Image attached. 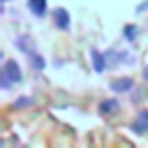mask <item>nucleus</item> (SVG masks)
I'll use <instances>...</instances> for the list:
<instances>
[{"instance_id":"12","label":"nucleus","mask_w":148,"mask_h":148,"mask_svg":"<svg viewBox=\"0 0 148 148\" xmlns=\"http://www.w3.org/2000/svg\"><path fill=\"white\" fill-rule=\"evenodd\" d=\"M146 9H148V0H143V2L136 7V12H146Z\"/></svg>"},{"instance_id":"6","label":"nucleus","mask_w":148,"mask_h":148,"mask_svg":"<svg viewBox=\"0 0 148 148\" xmlns=\"http://www.w3.org/2000/svg\"><path fill=\"white\" fill-rule=\"evenodd\" d=\"M97 111H99V116H111V113H116V111H118V99H116V97L102 99L99 106H97Z\"/></svg>"},{"instance_id":"13","label":"nucleus","mask_w":148,"mask_h":148,"mask_svg":"<svg viewBox=\"0 0 148 148\" xmlns=\"http://www.w3.org/2000/svg\"><path fill=\"white\" fill-rule=\"evenodd\" d=\"M143 79H146V81H148V67H146V69H143Z\"/></svg>"},{"instance_id":"7","label":"nucleus","mask_w":148,"mask_h":148,"mask_svg":"<svg viewBox=\"0 0 148 148\" xmlns=\"http://www.w3.org/2000/svg\"><path fill=\"white\" fill-rule=\"evenodd\" d=\"M16 46H18V51H23L25 56H32V53H35V51H32V39H30V35L16 37Z\"/></svg>"},{"instance_id":"4","label":"nucleus","mask_w":148,"mask_h":148,"mask_svg":"<svg viewBox=\"0 0 148 148\" xmlns=\"http://www.w3.org/2000/svg\"><path fill=\"white\" fill-rule=\"evenodd\" d=\"M109 88H111V92H130L134 88V81L130 76H120V79H113L109 83Z\"/></svg>"},{"instance_id":"11","label":"nucleus","mask_w":148,"mask_h":148,"mask_svg":"<svg viewBox=\"0 0 148 148\" xmlns=\"http://www.w3.org/2000/svg\"><path fill=\"white\" fill-rule=\"evenodd\" d=\"M32 97H18V99H14V109H25V106H32Z\"/></svg>"},{"instance_id":"8","label":"nucleus","mask_w":148,"mask_h":148,"mask_svg":"<svg viewBox=\"0 0 148 148\" xmlns=\"http://www.w3.org/2000/svg\"><path fill=\"white\" fill-rule=\"evenodd\" d=\"M28 9H30L37 18H42V16L46 14V0H28Z\"/></svg>"},{"instance_id":"14","label":"nucleus","mask_w":148,"mask_h":148,"mask_svg":"<svg viewBox=\"0 0 148 148\" xmlns=\"http://www.w3.org/2000/svg\"><path fill=\"white\" fill-rule=\"evenodd\" d=\"M0 2H7V0H0Z\"/></svg>"},{"instance_id":"3","label":"nucleus","mask_w":148,"mask_h":148,"mask_svg":"<svg viewBox=\"0 0 148 148\" xmlns=\"http://www.w3.org/2000/svg\"><path fill=\"white\" fill-rule=\"evenodd\" d=\"M90 60H92V69H95L97 74H102V72L109 67L106 53H102V51H97V49H92V51H90Z\"/></svg>"},{"instance_id":"10","label":"nucleus","mask_w":148,"mask_h":148,"mask_svg":"<svg viewBox=\"0 0 148 148\" xmlns=\"http://www.w3.org/2000/svg\"><path fill=\"white\" fill-rule=\"evenodd\" d=\"M123 37H125L127 42H134V37H136V25H125V28H123Z\"/></svg>"},{"instance_id":"2","label":"nucleus","mask_w":148,"mask_h":148,"mask_svg":"<svg viewBox=\"0 0 148 148\" xmlns=\"http://www.w3.org/2000/svg\"><path fill=\"white\" fill-rule=\"evenodd\" d=\"M2 72L12 79V83H21L23 81V74H21V67H18V62L16 60H5V65H2Z\"/></svg>"},{"instance_id":"5","label":"nucleus","mask_w":148,"mask_h":148,"mask_svg":"<svg viewBox=\"0 0 148 148\" xmlns=\"http://www.w3.org/2000/svg\"><path fill=\"white\" fill-rule=\"evenodd\" d=\"M132 132L134 134H148V111H139L134 123H132Z\"/></svg>"},{"instance_id":"1","label":"nucleus","mask_w":148,"mask_h":148,"mask_svg":"<svg viewBox=\"0 0 148 148\" xmlns=\"http://www.w3.org/2000/svg\"><path fill=\"white\" fill-rule=\"evenodd\" d=\"M53 23H56V28L58 30H69V12L65 9V7H56L53 9Z\"/></svg>"},{"instance_id":"9","label":"nucleus","mask_w":148,"mask_h":148,"mask_svg":"<svg viewBox=\"0 0 148 148\" xmlns=\"http://www.w3.org/2000/svg\"><path fill=\"white\" fill-rule=\"evenodd\" d=\"M30 62H32V67H35V69H39V72L46 67V62H44V58H42L39 53H32V56H30Z\"/></svg>"}]
</instances>
